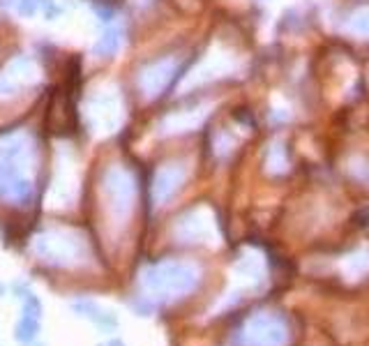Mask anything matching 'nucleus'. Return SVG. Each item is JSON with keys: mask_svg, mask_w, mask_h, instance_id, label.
<instances>
[{"mask_svg": "<svg viewBox=\"0 0 369 346\" xmlns=\"http://www.w3.org/2000/svg\"><path fill=\"white\" fill-rule=\"evenodd\" d=\"M37 141L26 127L0 134V201L26 203L35 192Z\"/></svg>", "mask_w": 369, "mask_h": 346, "instance_id": "obj_1", "label": "nucleus"}, {"mask_svg": "<svg viewBox=\"0 0 369 346\" xmlns=\"http://www.w3.org/2000/svg\"><path fill=\"white\" fill-rule=\"evenodd\" d=\"M199 284V270L190 266V263L180 261H164L157 266L148 268L143 275V287L155 296H169L178 298L185 293L194 291Z\"/></svg>", "mask_w": 369, "mask_h": 346, "instance_id": "obj_2", "label": "nucleus"}, {"mask_svg": "<svg viewBox=\"0 0 369 346\" xmlns=\"http://www.w3.org/2000/svg\"><path fill=\"white\" fill-rule=\"evenodd\" d=\"M102 190L116 220H127L137 199V183L125 167H109L102 176Z\"/></svg>", "mask_w": 369, "mask_h": 346, "instance_id": "obj_3", "label": "nucleus"}, {"mask_svg": "<svg viewBox=\"0 0 369 346\" xmlns=\"http://www.w3.org/2000/svg\"><path fill=\"white\" fill-rule=\"evenodd\" d=\"M240 342L243 346H286L289 323L275 312H259L245 323Z\"/></svg>", "mask_w": 369, "mask_h": 346, "instance_id": "obj_4", "label": "nucleus"}, {"mask_svg": "<svg viewBox=\"0 0 369 346\" xmlns=\"http://www.w3.org/2000/svg\"><path fill=\"white\" fill-rule=\"evenodd\" d=\"M40 81V67L33 56L19 54L0 70V100H12Z\"/></svg>", "mask_w": 369, "mask_h": 346, "instance_id": "obj_5", "label": "nucleus"}, {"mask_svg": "<svg viewBox=\"0 0 369 346\" xmlns=\"http://www.w3.org/2000/svg\"><path fill=\"white\" fill-rule=\"evenodd\" d=\"M86 120L93 132H114L123 123V104L114 90H97L86 102Z\"/></svg>", "mask_w": 369, "mask_h": 346, "instance_id": "obj_6", "label": "nucleus"}, {"mask_svg": "<svg viewBox=\"0 0 369 346\" xmlns=\"http://www.w3.org/2000/svg\"><path fill=\"white\" fill-rule=\"evenodd\" d=\"M176 72H178V60L173 56L167 58H157V60H150L139 70V77H137V86L143 93V97H148V100H155V97H160L164 90H167L173 79H176Z\"/></svg>", "mask_w": 369, "mask_h": 346, "instance_id": "obj_7", "label": "nucleus"}, {"mask_svg": "<svg viewBox=\"0 0 369 346\" xmlns=\"http://www.w3.org/2000/svg\"><path fill=\"white\" fill-rule=\"evenodd\" d=\"M35 250L40 252V257L54 263H67L74 259L81 250V243L77 236L65 231H47L35 240Z\"/></svg>", "mask_w": 369, "mask_h": 346, "instance_id": "obj_8", "label": "nucleus"}, {"mask_svg": "<svg viewBox=\"0 0 369 346\" xmlns=\"http://www.w3.org/2000/svg\"><path fill=\"white\" fill-rule=\"evenodd\" d=\"M187 178V169L183 162H169L157 169L153 180V201L157 206H164L167 201L176 197V192L183 187Z\"/></svg>", "mask_w": 369, "mask_h": 346, "instance_id": "obj_9", "label": "nucleus"}, {"mask_svg": "<svg viewBox=\"0 0 369 346\" xmlns=\"http://www.w3.org/2000/svg\"><path fill=\"white\" fill-rule=\"evenodd\" d=\"M125 35L127 30L123 26V21H114V24H107L100 35H97V40L93 44V54L97 58H114L120 54V49H123L125 44Z\"/></svg>", "mask_w": 369, "mask_h": 346, "instance_id": "obj_10", "label": "nucleus"}, {"mask_svg": "<svg viewBox=\"0 0 369 346\" xmlns=\"http://www.w3.org/2000/svg\"><path fill=\"white\" fill-rule=\"evenodd\" d=\"M74 307V312L81 314V317H86L90 319L93 323H97L102 330H114L118 326V319H116V314H111V312H104L100 305H95V303H90V300H77V303L72 305Z\"/></svg>", "mask_w": 369, "mask_h": 346, "instance_id": "obj_11", "label": "nucleus"}, {"mask_svg": "<svg viewBox=\"0 0 369 346\" xmlns=\"http://www.w3.org/2000/svg\"><path fill=\"white\" fill-rule=\"evenodd\" d=\"M199 123V114L197 111H183V114H173V116H167L162 120V130L164 132H185L190 130V127H194Z\"/></svg>", "mask_w": 369, "mask_h": 346, "instance_id": "obj_12", "label": "nucleus"}, {"mask_svg": "<svg viewBox=\"0 0 369 346\" xmlns=\"http://www.w3.org/2000/svg\"><path fill=\"white\" fill-rule=\"evenodd\" d=\"M37 333H40V319H35V317H28V314H24V317L19 319L17 323V328H14V337H17L19 342H33Z\"/></svg>", "mask_w": 369, "mask_h": 346, "instance_id": "obj_13", "label": "nucleus"}, {"mask_svg": "<svg viewBox=\"0 0 369 346\" xmlns=\"http://www.w3.org/2000/svg\"><path fill=\"white\" fill-rule=\"evenodd\" d=\"M90 5H93V12L97 14V19H100L104 26L118 21V12H116V7L111 3H104V0H93Z\"/></svg>", "mask_w": 369, "mask_h": 346, "instance_id": "obj_14", "label": "nucleus"}, {"mask_svg": "<svg viewBox=\"0 0 369 346\" xmlns=\"http://www.w3.org/2000/svg\"><path fill=\"white\" fill-rule=\"evenodd\" d=\"M14 10L24 19H33L40 12V0H14Z\"/></svg>", "mask_w": 369, "mask_h": 346, "instance_id": "obj_15", "label": "nucleus"}, {"mask_svg": "<svg viewBox=\"0 0 369 346\" xmlns=\"http://www.w3.org/2000/svg\"><path fill=\"white\" fill-rule=\"evenodd\" d=\"M351 28L356 30V33L369 35V7H365V10H358L356 14H353V17H351Z\"/></svg>", "mask_w": 369, "mask_h": 346, "instance_id": "obj_16", "label": "nucleus"}, {"mask_svg": "<svg viewBox=\"0 0 369 346\" xmlns=\"http://www.w3.org/2000/svg\"><path fill=\"white\" fill-rule=\"evenodd\" d=\"M0 7H5V10H14V0H0Z\"/></svg>", "mask_w": 369, "mask_h": 346, "instance_id": "obj_17", "label": "nucleus"}, {"mask_svg": "<svg viewBox=\"0 0 369 346\" xmlns=\"http://www.w3.org/2000/svg\"><path fill=\"white\" fill-rule=\"evenodd\" d=\"M109 346H125V344H123V342H120V340H114V342H111Z\"/></svg>", "mask_w": 369, "mask_h": 346, "instance_id": "obj_18", "label": "nucleus"}, {"mask_svg": "<svg viewBox=\"0 0 369 346\" xmlns=\"http://www.w3.org/2000/svg\"><path fill=\"white\" fill-rule=\"evenodd\" d=\"M137 3H139V5H148V3H150V0H137Z\"/></svg>", "mask_w": 369, "mask_h": 346, "instance_id": "obj_19", "label": "nucleus"}]
</instances>
